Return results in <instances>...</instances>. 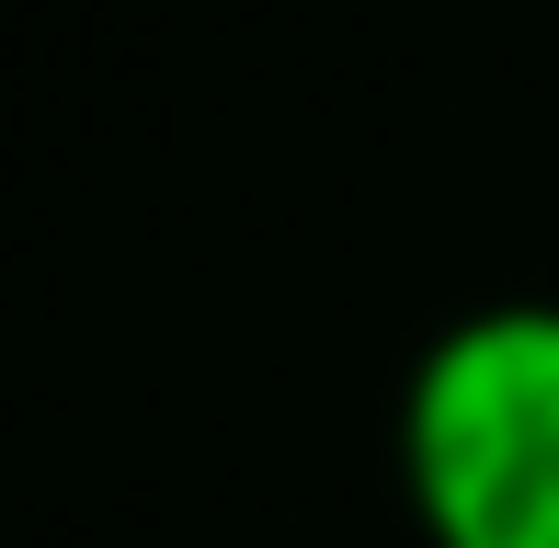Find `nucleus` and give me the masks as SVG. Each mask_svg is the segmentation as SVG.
I'll return each mask as SVG.
<instances>
[{
    "instance_id": "1",
    "label": "nucleus",
    "mask_w": 559,
    "mask_h": 548,
    "mask_svg": "<svg viewBox=\"0 0 559 548\" xmlns=\"http://www.w3.org/2000/svg\"><path fill=\"white\" fill-rule=\"evenodd\" d=\"M389 457L423 548H559V297L456 309L400 378Z\"/></svg>"
}]
</instances>
